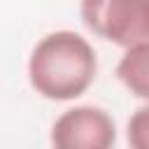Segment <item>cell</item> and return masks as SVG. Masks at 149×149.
<instances>
[{
	"label": "cell",
	"instance_id": "1",
	"mask_svg": "<svg viewBox=\"0 0 149 149\" xmlns=\"http://www.w3.org/2000/svg\"><path fill=\"white\" fill-rule=\"evenodd\" d=\"M95 74V49L74 30H54L44 35L28 56V81L44 100H74L91 88Z\"/></svg>",
	"mask_w": 149,
	"mask_h": 149
},
{
	"label": "cell",
	"instance_id": "2",
	"mask_svg": "<svg viewBox=\"0 0 149 149\" xmlns=\"http://www.w3.org/2000/svg\"><path fill=\"white\" fill-rule=\"evenodd\" d=\"M88 33L116 47L149 42V0H79Z\"/></svg>",
	"mask_w": 149,
	"mask_h": 149
},
{
	"label": "cell",
	"instance_id": "3",
	"mask_svg": "<svg viewBox=\"0 0 149 149\" xmlns=\"http://www.w3.org/2000/svg\"><path fill=\"white\" fill-rule=\"evenodd\" d=\"M114 142L116 123L102 107H70L51 126V144L56 149H109Z\"/></svg>",
	"mask_w": 149,
	"mask_h": 149
},
{
	"label": "cell",
	"instance_id": "4",
	"mask_svg": "<svg viewBox=\"0 0 149 149\" xmlns=\"http://www.w3.org/2000/svg\"><path fill=\"white\" fill-rule=\"evenodd\" d=\"M116 79L130 95L149 100V42L123 49V56L116 63Z\"/></svg>",
	"mask_w": 149,
	"mask_h": 149
},
{
	"label": "cell",
	"instance_id": "5",
	"mask_svg": "<svg viewBox=\"0 0 149 149\" xmlns=\"http://www.w3.org/2000/svg\"><path fill=\"white\" fill-rule=\"evenodd\" d=\"M126 140L133 149H149V100L130 114L126 123Z\"/></svg>",
	"mask_w": 149,
	"mask_h": 149
}]
</instances>
